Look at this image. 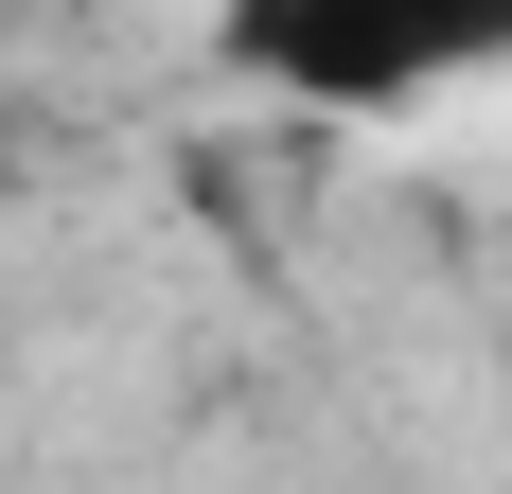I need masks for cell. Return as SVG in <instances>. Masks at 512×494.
<instances>
[{"label":"cell","mask_w":512,"mask_h":494,"mask_svg":"<svg viewBox=\"0 0 512 494\" xmlns=\"http://www.w3.org/2000/svg\"><path fill=\"white\" fill-rule=\"evenodd\" d=\"M230 71L301 106H407L442 71H477V36H442V18H230Z\"/></svg>","instance_id":"6da1fadb"}]
</instances>
